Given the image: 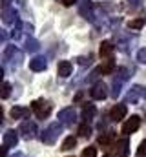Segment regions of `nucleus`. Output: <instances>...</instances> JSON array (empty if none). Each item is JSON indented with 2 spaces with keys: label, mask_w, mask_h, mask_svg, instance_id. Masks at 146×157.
<instances>
[{
  "label": "nucleus",
  "mask_w": 146,
  "mask_h": 157,
  "mask_svg": "<svg viewBox=\"0 0 146 157\" xmlns=\"http://www.w3.org/2000/svg\"><path fill=\"white\" fill-rule=\"evenodd\" d=\"M4 62L11 68V70H17V68H20V64H22V53L18 51V48L17 46H7L6 49H4Z\"/></svg>",
  "instance_id": "1"
},
{
  "label": "nucleus",
  "mask_w": 146,
  "mask_h": 157,
  "mask_svg": "<svg viewBox=\"0 0 146 157\" xmlns=\"http://www.w3.org/2000/svg\"><path fill=\"white\" fill-rule=\"evenodd\" d=\"M60 133H62V124L60 122H51L44 132H42V135H40V141L44 143V144H55L57 143V139L60 137Z\"/></svg>",
  "instance_id": "2"
},
{
  "label": "nucleus",
  "mask_w": 146,
  "mask_h": 157,
  "mask_svg": "<svg viewBox=\"0 0 146 157\" xmlns=\"http://www.w3.org/2000/svg\"><path fill=\"white\" fill-rule=\"evenodd\" d=\"M130 78V70L128 68H119L115 77H113V84H111V97L117 99L121 95V90H122V84Z\"/></svg>",
  "instance_id": "3"
},
{
  "label": "nucleus",
  "mask_w": 146,
  "mask_h": 157,
  "mask_svg": "<svg viewBox=\"0 0 146 157\" xmlns=\"http://www.w3.org/2000/svg\"><path fill=\"white\" fill-rule=\"evenodd\" d=\"M146 99V86H141V84H135L128 90L126 97H124V102L128 104H133V102H141Z\"/></svg>",
  "instance_id": "4"
},
{
  "label": "nucleus",
  "mask_w": 146,
  "mask_h": 157,
  "mask_svg": "<svg viewBox=\"0 0 146 157\" xmlns=\"http://www.w3.org/2000/svg\"><path fill=\"white\" fill-rule=\"evenodd\" d=\"M31 110L38 119H48L51 113V104L46 101V99H36L31 102Z\"/></svg>",
  "instance_id": "5"
},
{
  "label": "nucleus",
  "mask_w": 146,
  "mask_h": 157,
  "mask_svg": "<svg viewBox=\"0 0 146 157\" xmlns=\"http://www.w3.org/2000/svg\"><path fill=\"white\" fill-rule=\"evenodd\" d=\"M18 132H20L22 139L29 141V139L36 137V133H38V128H36V124L33 122V121L26 119V121H22V122H20V126H18Z\"/></svg>",
  "instance_id": "6"
},
{
  "label": "nucleus",
  "mask_w": 146,
  "mask_h": 157,
  "mask_svg": "<svg viewBox=\"0 0 146 157\" xmlns=\"http://www.w3.org/2000/svg\"><path fill=\"white\" fill-rule=\"evenodd\" d=\"M59 122L62 126H73L77 122V112H75V108H71V106L62 108L59 112Z\"/></svg>",
  "instance_id": "7"
},
{
  "label": "nucleus",
  "mask_w": 146,
  "mask_h": 157,
  "mask_svg": "<svg viewBox=\"0 0 146 157\" xmlns=\"http://www.w3.org/2000/svg\"><path fill=\"white\" fill-rule=\"evenodd\" d=\"M90 97L95 99V101H102V99H106V97H108V86H106V82L97 80V82L91 86V90H90Z\"/></svg>",
  "instance_id": "8"
},
{
  "label": "nucleus",
  "mask_w": 146,
  "mask_h": 157,
  "mask_svg": "<svg viewBox=\"0 0 146 157\" xmlns=\"http://www.w3.org/2000/svg\"><path fill=\"white\" fill-rule=\"evenodd\" d=\"M79 13H80V17H84L88 22H95L97 18H95V7H93V4L90 2V0H82L80 4H79Z\"/></svg>",
  "instance_id": "9"
},
{
  "label": "nucleus",
  "mask_w": 146,
  "mask_h": 157,
  "mask_svg": "<svg viewBox=\"0 0 146 157\" xmlns=\"http://www.w3.org/2000/svg\"><path fill=\"white\" fill-rule=\"evenodd\" d=\"M0 18L4 24H17L18 17H17V9L11 6V7H0Z\"/></svg>",
  "instance_id": "10"
},
{
  "label": "nucleus",
  "mask_w": 146,
  "mask_h": 157,
  "mask_svg": "<svg viewBox=\"0 0 146 157\" xmlns=\"http://www.w3.org/2000/svg\"><path fill=\"white\" fill-rule=\"evenodd\" d=\"M141 126V117L139 115H132L130 119H126V122L122 124V133L124 135H130L133 132H137Z\"/></svg>",
  "instance_id": "11"
},
{
  "label": "nucleus",
  "mask_w": 146,
  "mask_h": 157,
  "mask_svg": "<svg viewBox=\"0 0 146 157\" xmlns=\"http://www.w3.org/2000/svg\"><path fill=\"white\" fill-rule=\"evenodd\" d=\"M126 104H113L111 106V110H110V113H108V117L110 121H113V122H119L121 119H124L126 117Z\"/></svg>",
  "instance_id": "12"
},
{
  "label": "nucleus",
  "mask_w": 146,
  "mask_h": 157,
  "mask_svg": "<svg viewBox=\"0 0 146 157\" xmlns=\"http://www.w3.org/2000/svg\"><path fill=\"white\" fill-rule=\"evenodd\" d=\"M95 113H97V108H95V104H91V102H84L82 104V112H80V119H82V122H91V119L95 117Z\"/></svg>",
  "instance_id": "13"
},
{
  "label": "nucleus",
  "mask_w": 146,
  "mask_h": 157,
  "mask_svg": "<svg viewBox=\"0 0 146 157\" xmlns=\"http://www.w3.org/2000/svg\"><path fill=\"white\" fill-rule=\"evenodd\" d=\"M115 154H117V157H128L130 155V141H128V137H122V139L117 141Z\"/></svg>",
  "instance_id": "14"
},
{
  "label": "nucleus",
  "mask_w": 146,
  "mask_h": 157,
  "mask_svg": "<svg viewBox=\"0 0 146 157\" xmlns=\"http://www.w3.org/2000/svg\"><path fill=\"white\" fill-rule=\"evenodd\" d=\"M46 68H48V59L42 57V55L33 57L31 62H29V70H31V71H44Z\"/></svg>",
  "instance_id": "15"
},
{
  "label": "nucleus",
  "mask_w": 146,
  "mask_h": 157,
  "mask_svg": "<svg viewBox=\"0 0 146 157\" xmlns=\"http://www.w3.org/2000/svg\"><path fill=\"white\" fill-rule=\"evenodd\" d=\"M113 51H115V46H113V42H110V40H104V42L101 44L99 55H101V59L108 60V59H113Z\"/></svg>",
  "instance_id": "16"
},
{
  "label": "nucleus",
  "mask_w": 146,
  "mask_h": 157,
  "mask_svg": "<svg viewBox=\"0 0 146 157\" xmlns=\"http://www.w3.org/2000/svg\"><path fill=\"white\" fill-rule=\"evenodd\" d=\"M17 143H18V132L7 130V132L4 133V146L13 148V146H17Z\"/></svg>",
  "instance_id": "17"
},
{
  "label": "nucleus",
  "mask_w": 146,
  "mask_h": 157,
  "mask_svg": "<svg viewBox=\"0 0 146 157\" xmlns=\"http://www.w3.org/2000/svg\"><path fill=\"white\" fill-rule=\"evenodd\" d=\"M57 71H59V77H60V78H68V77L73 73L71 62H68V60H60V62H59V68H57Z\"/></svg>",
  "instance_id": "18"
},
{
  "label": "nucleus",
  "mask_w": 146,
  "mask_h": 157,
  "mask_svg": "<svg viewBox=\"0 0 146 157\" xmlns=\"http://www.w3.org/2000/svg\"><path fill=\"white\" fill-rule=\"evenodd\" d=\"M9 115H11V119H15V121H18V119H26L28 115H29V108H24V106H15V108H11Z\"/></svg>",
  "instance_id": "19"
},
{
  "label": "nucleus",
  "mask_w": 146,
  "mask_h": 157,
  "mask_svg": "<svg viewBox=\"0 0 146 157\" xmlns=\"http://www.w3.org/2000/svg\"><path fill=\"white\" fill-rule=\"evenodd\" d=\"M40 49V42L36 39H33V37H28L26 39V51H29V53H35V51H38Z\"/></svg>",
  "instance_id": "20"
},
{
  "label": "nucleus",
  "mask_w": 146,
  "mask_h": 157,
  "mask_svg": "<svg viewBox=\"0 0 146 157\" xmlns=\"http://www.w3.org/2000/svg\"><path fill=\"white\" fill-rule=\"evenodd\" d=\"M146 24V17H139V18H133V20H130L126 26L130 28V29H143V26Z\"/></svg>",
  "instance_id": "21"
},
{
  "label": "nucleus",
  "mask_w": 146,
  "mask_h": 157,
  "mask_svg": "<svg viewBox=\"0 0 146 157\" xmlns=\"http://www.w3.org/2000/svg\"><path fill=\"white\" fill-rule=\"evenodd\" d=\"M115 139V132H102L99 135V144H110Z\"/></svg>",
  "instance_id": "22"
},
{
  "label": "nucleus",
  "mask_w": 146,
  "mask_h": 157,
  "mask_svg": "<svg viewBox=\"0 0 146 157\" xmlns=\"http://www.w3.org/2000/svg\"><path fill=\"white\" fill-rule=\"evenodd\" d=\"M73 148H77V137L68 135V137L62 141V150H73Z\"/></svg>",
  "instance_id": "23"
},
{
  "label": "nucleus",
  "mask_w": 146,
  "mask_h": 157,
  "mask_svg": "<svg viewBox=\"0 0 146 157\" xmlns=\"http://www.w3.org/2000/svg\"><path fill=\"white\" fill-rule=\"evenodd\" d=\"M9 95H11V84L9 82H2V86H0V97L7 99Z\"/></svg>",
  "instance_id": "24"
},
{
  "label": "nucleus",
  "mask_w": 146,
  "mask_h": 157,
  "mask_svg": "<svg viewBox=\"0 0 146 157\" xmlns=\"http://www.w3.org/2000/svg\"><path fill=\"white\" fill-rule=\"evenodd\" d=\"M79 133H80L82 137H90V133H91V124L82 122V124L79 126Z\"/></svg>",
  "instance_id": "25"
},
{
  "label": "nucleus",
  "mask_w": 146,
  "mask_h": 157,
  "mask_svg": "<svg viewBox=\"0 0 146 157\" xmlns=\"http://www.w3.org/2000/svg\"><path fill=\"white\" fill-rule=\"evenodd\" d=\"M82 157H97V148H95V146H88V148H84Z\"/></svg>",
  "instance_id": "26"
},
{
  "label": "nucleus",
  "mask_w": 146,
  "mask_h": 157,
  "mask_svg": "<svg viewBox=\"0 0 146 157\" xmlns=\"http://www.w3.org/2000/svg\"><path fill=\"white\" fill-rule=\"evenodd\" d=\"M137 62L139 64H146V48L137 51Z\"/></svg>",
  "instance_id": "27"
},
{
  "label": "nucleus",
  "mask_w": 146,
  "mask_h": 157,
  "mask_svg": "<svg viewBox=\"0 0 146 157\" xmlns=\"http://www.w3.org/2000/svg\"><path fill=\"white\" fill-rule=\"evenodd\" d=\"M137 157H146V139L139 144V148H137Z\"/></svg>",
  "instance_id": "28"
},
{
  "label": "nucleus",
  "mask_w": 146,
  "mask_h": 157,
  "mask_svg": "<svg viewBox=\"0 0 146 157\" xmlns=\"http://www.w3.org/2000/svg\"><path fill=\"white\" fill-rule=\"evenodd\" d=\"M126 2H128V6H130L132 9H137V7L143 6V0H126Z\"/></svg>",
  "instance_id": "29"
},
{
  "label": "nucleus",
  "mask_w": 146,
  "mask_h": 157,
  "mask_svg": "<svg viewBox=\"0 0 146 157\" xmlns=\"http://www.w3.org/2000/svg\"><path fill=\"white\" fill-rule=\"evenodd\" d=\"M90 59H91V57H77L75 60H77L80 66H88V64H90Z\"/></svg>",
  "instance_id": "30"
},
{
  "label": "nucleus",
  "mask_w": 146,
  "mask_h": 157,
  "mask_svg": "<svg viewBox=\"0 0 146 157\" xmlns=\"http://www.w3.org/2000/svg\"><path fill=\"white\" fill-rule=\"evenodd\" d=\"M11 6H13V0H2L0 7H11Z\"/></svg>",
  "instance_id": "31"
},
{
  "label": "nucleus",
  "mask_w": 146,
  "mask_h": 157,
  "mask_svg": "<svg viewBox=\"0 0 146 157\" xmlns=\"http://www.w3.org/2000/svg\"><path fill=\"white\" fill-rule=\"evenodd\" d=\"M6 155H7V146L2 144V146H0V157H6Z\"/></svg>",
  "instance_id": "32"
},
{
  "label": "nucleus",
  "mask_w": 146,
  "mask_h": 157,
  "mask_svg": "<svg viewBox=\"0 0 146 157\" xmlns=\"http://www.w3.org/2000/svg\"><path fill=\"white\" fill-rule=\"evenodd\" d=\"M6 39H7V33H6V31H4V29L0 28V44H2V42H4Z\"/></svg>",
  "instance_id": "33"
},
{
  "label": "nucleus",
  "mask_w": 146,
  "mask_h": 157,
  "mask_svg": "<svg viewBox=\"0 0 146 157\" xmlns=\"http://www.w3.org/2000/svg\"><path fill=\"white\" fill-rule=\"evenodd\" d=\"M60 2H62V6H66V7H70V6H73V4H75L77 0H60Z\"/></svg>",
  "instance_id": "34"
},
{
  "label": "nucleus",
  "mask_w": 146,
  "mask_h": 157,
  "mask_svg": "<svg viewBox=\"0 0 146 157\" xmlns=\"http://www.w3.org/2000/svg\"><path fill=\"white\" fill-rule=\"evenodd\" d=\"M2 121H4V110H2V106H0V124H2Z\"/></svg>",
  "instance_id": "35"
},
{
  "label": "nucleus",
  "mask_w": 146,
  "mask_h": 157,
  "mask_svg": "<svg viewBox=\"0 0 146 157\" xmlns=\"http://www.w3.org/2000/svg\"><path fill=\"white\" fill-rule=\"evenodd\" d=\"M11 157H26V155H24L22 152H18V154H13V155H11Z\"/></svg>",
  "instance_id": "36"
},
{
  "label": "nucleus",
  "mask_w": 146,
  "mask_h": 157,
  "mask_svg": "<svg viewBox=\"0 0 146 157\" xmlns=\"http://www.w3.org/2000/svg\"><path fill=\"white\" fill-rule=\"evenodd\" d=\"M0 82H4V70L0 68Z\"/></svg>",
  "instance_id": "37"
},
{
  "label": "nucleus",
  "mask_w": 146,
  "mask_h": 157,
  "mask_svg": "<svg viewBox=\"0 0 146 157\" xmlns=\"http://www.w3.org/2000/svg\"><path fill=\"white\" fill-rule=\"evenodd\" d=\"M104 157H110V155H104Z\"/></svg>",
  "instance_id": "38"
},
{
  "label": "nucleus",
  "mask_w": 146,
  "mask_h": 157,
  "mask_svg": "<svg viewBox=\"0 0 146 157\" xmlns=\"http://www.w3.org/2000/svg\"><path fill=\"white\" fill-rule=\"evenodd\" d=\"M70 157H71V155H70Z\"/></svg>",
  "instance_id": "39"
}]
</instances>
